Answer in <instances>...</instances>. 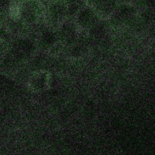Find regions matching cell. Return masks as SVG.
<instances>
[{"mask_svg":"<svg viewBox=\"0 0 155 155\" xmlns=\"http://www.w3.org/2000/svg\"><path fill=\"white\" fill-rule=\"evenodd\" d=\"M41 10L38 2L35 0H28L22 4L20 13L22 18L28 23L35 22L41 15Z\"/></svg>","mask_w":155,"mask_h":155,"instance_id":"1","label":"cell"},{"mask_svg":"<svg viewBox=\"0 0 155 155\" xmlns=\"http://www.w3.org/2000/svg\"><path fill=\"white\" fill-rule=\"evenodd\" d=\"M112 15V21L115 24H122L124 22L128 21L133 17L136 13V9L130 5H122L118 8H116Z\"/></svg>","mask_w":155,"mask_h":155,"instance_id":"2","label":"cell"},{"mask_svg":"<svg viewBox=\"0 0 155 155\" xmlns=\"http://www.w3.org/2000/svg\"><path fill=\"white\" fill-rule=\"evenodd\" d=\"M34 49L33 44L28 40H20L15 43L13 49V56L15 59L21 60L27 58Z\"/></svg>","mask_w":155,"mask_h":155,"instance_id":"3","label":"cell"},{"mask_svg":"<svg viewBox=\"0 0 155 155\" xmlns=\"http://www.w3.org/2000/svg\"><path fill=\"white\" fill-rule=\"evenodd\" d=\"M96 15L89 7L83 8L78 13V21L81 26L84 28L93 26L96 22Z\"/></svg>","mask_w":155,"mask_h":155,"instance_id":"4","label":"cell"},{"mask_svg":"<svg viewBox=\"0 0 155 155\" xmlns=\"http://www.w3.org/2000/svg\"><path fill=\"white\" fill-rule=\"evenodd\" d=\"M51 16L55 19H60L65 15L67 13L65 1L59 0L53 3L50 7Z\"/></svg>","mask_w":155,"mask_h":155,"instance_id":"5","label":"cell"},{"mask_svg":"<svg viewBox=\"0 0 155 155\" xmlns=\"http://www.w3.org/2000/svg\"><path fill=\"white\" fill-rule=\"evenodd\" d=\"M103 14H110L116 8V0H99L94 5Z\"/></svg>","mask_w":155,"mask_h":155,"instance_id":"6","label":"cell"},{"mask_svg":"<svg viewBox=\"0 0 155 155\" xmlns=\"http://www.w3.org/2000/svg\"><path fill=\"white\" fill-rule=\"evenodd\" d=\"M75 28L74 24L70 23H66L62 26L61 29V37L63 41L67 43H70L75 38Z\"/></svg>","mask_w":155,"mask_h":155,"instance_id":"7","label":"cell"},{"mask_svg":"<svg viewBox=\"0 0 155 155\" xmlns=\"http://www.w3.org/2000/svg\"><path fill=\"white\" fill-rule=\"evenodd\" d=\"M83 0H65L68 14L74 15L78 12L81 7L83 5Z\"/></svg>","mask_w":155,"mask_h":155,"instance_id":"8","label":"cell"},{"mask_svg":"<svg viewBox=\"0 0 155 155\" xmlns=\"http://www.w3.org/2000/svg\"><path fill=\"white\" fill-rule=\"evenodd\" d=\"M41 41L45 46H50L55 42L56 36L52 31L45 30L41 35Z\"/></svg>","mask_w":155,"mask_h":155,"instance_id":"9","label":"cell"},{"mask_svg":"<svg viewBox=\"0 0 155 155\" xmlns=\"http://www.w3.org/2000/svg\"><path fill=\"white\" fill-rule=\"evenodd\" d=\"M9 5L10 0H0V10H6Z\"/></svg>","mask_w":155,"mask_h":155,"instance_id":"10","label":"cell"},{"mask_svg":"<svg viewBox=\"0 0 155 155\" xmlns=\"http://www.w3.org/2000/svg\"><path fill=\"white\" fill-rule=\"evenodd\" d=\"M89 1L91 2V3H93V4H94V5H95V4H96V2H98L99 0H89Z\"/></svg>","mask_w":155,"mask_h":155,"instance_id":"11","label":"cell"}]
</instances>
